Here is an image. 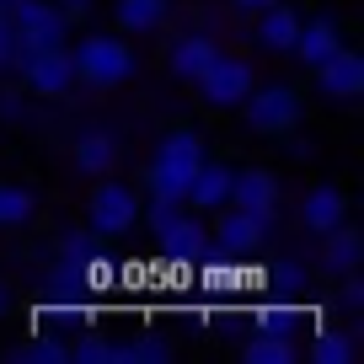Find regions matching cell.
<instances>
[{"label": "cell", "instance_id": "8992f818", "mask_svg": "<svg viewBox=\"0 0 364 364\" xmlns=\"http://www.w3.org/2000/svg\"><path fill=\"white\" fill-rule=\"evenodd\" d=\"M16 70H22V86L33 91V97H65L70 86H75V65H70V48H27L22 59H16Z\"/></svg>", "mask_w": 364, "mask_h": 364}, {"label": "cell", "instance_id": "4fadbf2b", "mask_svg": "<svg viewBox=\"0 0 364 364\" xmlns=\"http://www.w3.org/2000/svg\"><path fill=\"white\" fill-rule=\"evenodd\" d=\"M364 262V230H353L348 220L343 225H332L327 236H321V273H353Z\"/></svg>", "mask_w": 364, "mask_h": 364}, {"label": "cell", "instance_id": "83f0119b", "mask_svg": "<svg viewBox=\"0 0 364 364\" xmlns=\"http://www.w3.org/2000/svg\"><path fill=\"white\" fill-rule=\"evenodd\" d=\"M16 59H22L16 27H11V16H0V70H16Z\"/></svg>", "mask_w": 364, "mask_h": 364}, {"label": "cell", "instance_id": "f1b7e54d", "mask_svg": "<svg viewBox=\"0 0 364 364\" xmlns=\"http://www.w3.org/2000/svg\"><path fill=\"white\" fill-rule=\"evenodd\" d=\"M54 6H59V11H65V16H70V22H86L97 0H54Z\"/></svg>", "mask_w": 364, "mask_h": 364}, {"label": "cell", "instance_id": "3957f363", "mask_svg": "<svg viewBox=\"0 0 364 364\" xmlns=\"http://www.w3.org/2000/svg\"><path fill=\"white\" fill-rule=\"evenodd\" d=\"M209 241H215V257L247 262V257H257L262 241H268V220L252 215V209H241V204H220L215 225H209Z\"/></svg>", "mask_w": 364, "mask_h": 364}, {"label": "cell", "instance_id": "8fae6325", "mask_svg": "<svg viewBox=\"0 0 364 364\" xmlns=\"http://www.w3.org/2000/svg\"><path fill=\"white\" fill-rule=\"evenodd\" d=\"M343 220H348V198H343V188H332V182H316V188L300 198V225H306L311 236H327Z\"/></svg>", "mask_w": 364, "mask_h": 364}, {"label": "cell", "instance_id": "277c9868", "mask_svg": "<svg viewBox=\"0 0 364 364\" xmlns=\"http://www.w3.org/2000/svg\"><path fill=\"white\" fill-rule=\"evenodd\" d=\"M241 118H247L252 134H289L300 124V91L295 86H252L241 97Z\"/></svg>", "mask_w": 364, "mask_h": 364}, {"label": "cell", "instance_id": "ba28073f", "mask_svg": "<svg viewBox=\"0 0 364 364\" xmlns=\"http://www.w3.org/2000/svg\"><path fill=\"white\" fill-rule=\"evenodd\" d=\"M311 75H316V91L327 97V102H353V97L364 91V54L338 43L316 70H311Z\"/></svg>", "mask_w": 364, "mask_h": 364}, {"label": "cell", "instance_id": "52a82bcc", "mask_svg": "<svg viewBox=\"0 0 364 364\" xmlns=\"http://www.w3.org/2000/svg\"><path fill=\"white\" fill-rule=\"evenodd\" d=\"M11 27H16L22 54H27V48H59L65 33H70V16L59 11L54 0H22V6L11 11Z\"/></svg>", "mask_w": 364, "mask_h": 364}, {"label": "cell", "instance_id": "1f68e13d", "mask_svg": "<svg viewBox=\"0 0 364 364\" xmlns=\"http://www.w3.org/2000/svg\"><path fill=\"white\" fill-rule=\"evenodd\" d=\"M16 6H22V0H0V16H11V11H16Z\"/></svg>", "mask_w": 364, "mask_h": 364}, {"label": "cell", "instance_id": "7a4b0ae2", "mask_svg": "<svg viewBox=\"0 0 364 364\" xmlns=\"http://www.w3.org/2000/svg\"><path fill=\"white\" fill-rule=\"evenodd\" d=\"M139 209H145L139 193L107 171V177H97V188H91V198H86V230L118 241V236H129V230L139 225Z\"/></svg>", "mask_w": 364, "mask_h": 364}, {"label": "cell", "instance_id": "e0dca14e", "mask_svg": "<svg viewBox=\"0 0 364 364\" xmlns=\"http://www.w3.org/2000/svg\"><path fill=\"white\" fill-rule=\"evenodd\" d=\"M38 215V193L27 182H0V230H22Z\"/></svg>", "mask_w": 364, "mask_h": 364}, {"label": "cell", "instance_id": "7402d4cb", "mask_svg": "<svg viewBox=\"0 0 364 364\" xmlns=\"http://www.w3.org/2000/svg\"><path fill=\"white\" fill-rule=\"evenodd\" d=\"M65 348L70 343H54V338H43V332H33V343H16V348H6V359H16V364H65Z\"/></svg>", "mask_w": 364, "mask_h": 364}, {"label": "cell", "instance_id": "7c38bea8", "mask_svg": "<svg viewBox=\"0 0 364 364\" xmlns=\"http://www.w3.org/2000/svg\"><path fill=\"white\" fill-rule=\"evenodd\" d=\"M215 54H220V48H215V38H209V33H182V38H171V48H166V70L193 86V80L209 70V59H215Z\"/></svg>", "mask_w": 364, "mask_h": 364}, {"label": "cell", "instance_id": "5bb4252c", "mask_svg": "<svg viewBox=\"0 0 364 364\" xmlns=\"http://www.w3.org/2000/svg\"><path fill=\"white\" fill-rule=\"evenodd\" d=\"M257 43L268 48V54H289L295 48V33H300V16H295V6H284V0H273V6H262L257 11Z\"/></svg>", "mask_w": 364, "mask_h": 364}, {"label": "cell", "instance_id": "6da1fadb", "mask_svg": "<svg viewBox=\"0 0 364 364\" xmlns=\"http://www.w3.org/2000/svg\"><path fill=\"white\" fill-rule=\"evenodd\" d=\"M70 65H75V80H86V86H97V91H113V86H124V80L134 75V48L118 33H91L86 43L70 54Z\"/></svg>", "mask_w": 364, "mask_h": 364}, {"label": "cell", "instance_id": "ac0fdd59", "mask_svg": "<svg viewBox=\"0 0 364 364\" xmlns=\"http://www.w3.org/2000/svg\"><path fill=\"white\" fill-rule=\"evenodd\" d=\"M75 166L86 177H107L118 166V139L113 134H80L75 139Z\"/></svg>", "mask_w": 364, "mask_h": 364}, {"label": "cell", "instance_id": "2e32d148", "mask_svg": "<svg viewBox=\"0 0 364 364\" xmlns=\"http://www.w3.org/2000/svg\"><path fill=\"white\" fill-rule=\"evenodd\" d=\"M338 43H343V38H338V16H311V22H300L295 48H289V54H300V65L316 70V65H321V59H327Z\"/></svg>", "mask_w": 364, "mask_h": 364}, {"label": "cell", "instance_id": "4316f807", "mask_svg": "<svg viewBox=\"0 0 364 364\" xmlns=\"http://www.w3.org/2000/svg\"><path fill=\"white\" fill-rule=\"evenodd\" d=\"M182 209H188V204H171V198H150V215H145V209H139V215L150 220V236H161V230H166L171 220L182 215Z\"/></svg>", "mask_w": 364, "mask_h": 364}, {"label": "cell", "instance_id": "9c48e42d", "mask_svg": "<svg viewBox=\"0 0 364 364\" xmlns=\"http://www.w3.org/2000/svg\"><path fill=\"white\" fill-rule=\"evenodd\" d=\"M230 177L236 171L225 166V161H198V171L188 177V193H182V204L193 209V215H215L220 204H230Z\"/></svg>", "mask_w": 364, "mask_h": 364}, {"label": "cell", "instance_id": "d6986e66", "mask_svg": "<svg viewBox=\"0 0 364 364\" xmlns=\"http://www.w3.org/2000/svg\"><path fill=\"white\" fill-rule=\"evenodd\" d=\"M113 22L124 27V33H156V27L166 22V0H118Z\"/></svg>", "mask_w": 364, "mask_h": 364}, {"label": "cell", "instance_id": "5b68a950", "mask_svg": "<svg viewBox=\"0 0 364 364\" xmlns=\"http://www.w3.org/2000/svg\"><path fill=\"white\" fill-rule=\"evenodd\" d=\"M193 86H198V97H204L209 107H241V97L257 86V70H252L247 59H236V54H215Z\"/></svg>", "mask_w": 364, "mask_h": 364}, {"label": "cell", "instance_id": "d4e9b609", "mask_svg": "<svg viewBox=\"0 0 364 364\" xmlns=\"http://www.w3.org/2000/svg\"><path fill=\"white\" fill-rule=\"evenodd\" d=\"M0 124H11V129L33 124V102H27L16 86H0Z\"/></svg>", "mask_w": 364, "mask_h": 364}, {"label": "cell", "instance_id": "603a6c76", "mask_svg": "<svg viewBox=\"0 0 364 364\" xmlns=\"http://www.w3.org/2000/svg\"><path fill=\"white\" fill-rule=\"evenodd\" d=\"M311 353H316V364H348L353 359V338H348V332H338V327H321Z\"/></svg>", "mask_w": 364, "mask_h": 364}, {"label": "cell", "instance_id": "4dcf8cb0", "mask_svg": "<svg viewBox=\"0 0 364 364\" xmlns=\"http://www.w3.org/2000/svg\"><path fill=\"white\" fill-rule=\"evenodd\" d=\"M6 311H11V289L0 284V316H6Z\"/></svg>", "mask_w": 364, "mask_h": 364}, {"label": "cell", "instance_id": "484cf974", "mask_svg": "<svg viewBox=\"0 0 364 364\" xmlns=\"http://www.w3.org/2000/svg\"><path fill=\"white\" fill-rule=\"evenodd\" d=\"M338 306L343 311H364V279H359V268L338 273Z\"/></svg>", "mask_w": 364, "mask_h": 364}, {"label": "cell", "instance_id": "cb8c5ba5", "mask_svg": "<svg viewBox=\"0 0 364 364\" xmlns=\"http://www.w3.org/2000/svg\"><path fill=\"white\" fill-rule=\"evenodd\" d=\"M161 359H171V343L161 332H145V338L124 343V364H161Z\"/></svg>", "mask_w": 364, "mask_h": 364}, {"label": "cell", "instance_id": "f546056e", "mask_svg": "<svg viewBox=\"0 0 364 364\" xmlns=\"http://www.w3.org/2000/svg\"><path fill=\"white\" fill-rule=\"evenodd\" d=\"M230 6H236V11H252V16H257L262 6H273V0H230Z\"/></svg>", "mask_w": 364, "mask_h": 364}, {"label": "cell", "instance_id": "30bf717a", "mask_svg": "<svg viewBox=\"0 0 364 364\" xmlns=\"http://www.w3.org/2000/svg\"><path fill=\"white\" fill-rule=\"evenodd\" d=\"M230 204L252 209V215H262V220L273 225V215H279V177H273V171H262V166L236 171V177H230Z\"/></svg>", "mask_w": 364, "mask_h": 364}, {"label": "cell", "instance_id": "9a60e30c", "mask_svg": "<svg viewBox=\"0 0 364 364\" xmlns=\"http://www.w3.org/2000/svg\"><path fill=\"white\" fill-rule=\"evenodd\" d=\"M198 161H204V134H198V129H171L156 145V166L177 171V177H193Z\"/></svg>", "mask_w": 364, "mask_h": 364}, {"label": "cell", "instance_id": "44dd1931", "mask_svg": "<svg viewBox=\"0 0 364 364\" xmlns=\"http://www.w3.org/2000/svg\"><path fill=\"white\" fill-rule=\"evenodd\" d=\"M65 364H124V343L107 338H80L65 348Z\"/></svg>", "mask_w": 364, "mask_h": 364}, {"label": "cell", "instance_id": "ffe728a7", "mask_svg": "<svg viewBox=\"0 0 364 364\" xmlns=\"http://www.w3.org/2000/svg\"><path fill=\"white\" fill-rule=\"evenodd\" d=\"M241 359L247 364H295L300 348L289 343V332H262V338L241 343Z\"/></svg>", "mask_w": 364, "mask_h": 364}]
</instances>
